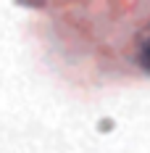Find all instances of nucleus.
Segmentation results:
<instances>
[{
    "label": "nucleus",
    "mask_w": 150,
    "mask_h": 153,
    "mask_svg": "<svg viewBox=\"0 0 150 153\" xmlns=\"http://www.w3.org/2000/svg\"><path fill=\"white\" fill-rule=\"evenodd\" d=\"M137 61H140V66H142L145 71H150V29L145 32V37H142V42H140V53H137Z\"/></svg>",
    "instance_id": "nucleus-1"
}]
</instances>
